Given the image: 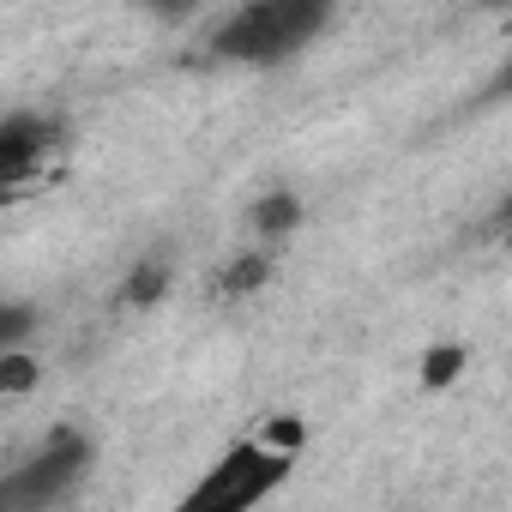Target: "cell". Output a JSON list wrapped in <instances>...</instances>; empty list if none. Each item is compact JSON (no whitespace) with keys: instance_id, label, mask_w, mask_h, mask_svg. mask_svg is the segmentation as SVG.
<instances>
[{"instance_id":"obj_1","label":"cell","mask_w":512,"mask_h":512,"mask_svg":"<svg viewBox=\"0 0 512 512\" xmlns=\"http://www.w3.org/2000/svg\"><path fill=\"white\" fill-rule=\"evenodd\" d=\"M326 19H332V0H247L241 13H229L211 31V55L241 67H272L308 49L326 31Z\"/></svg>"},{"instance_id":"obj_2","label":"cell","mask_w":512,"mask_h":512,"mask_svg":"<svg viewBox=\"0 0 512 512\" xmlns=\"http://www.w3.org/2000/svg\"><path fill=\"white\" fill-rule=\"evenodd\" d=\"M290 464H296V452H278V446H266V440H241V446L223 452V464L187 494V506H199V512H241V506H260V500L290 476Z\"/></svg>"},{"instance_id":"obj_3","label":"cell","mask_w":512,"mask_h":512,"mask_svg":"<svg viewBox=\"0 0 512 512\" xmlns=\"http://www.w3.org/2000/svg\"><path fill=\"white\" fill-rule=\"evenodd\" d=\"M85 464H91V440L79 428H55L25 470H13L0 482V506L7 512H43V506L67 500V488L85 476Z\"/></svg>"},{"instance_id":"obj_4","label":"cell","mask_w":512,"mask_h":512,"mask_svg":"<svg viewBox=\"0 0 512 512\" xmlns=\"http://www.w3.org/2000/svg\"><path fill=\"white\" fill-rule=\"evenodd\" d=\"M55 145V121H37V115H7L0 127V181L19 187Z\"/></svg>"},{"instance_id":"obj_5","label":"cell","mask_w":512,"mask_h":512,"mask_svg":"<svg viewBox=\"0 0 512 512\" xmlns=\"http://www.w3.org/2000/svg\"><path fill=\"white\" fill-rule=\"evenodd\" d=\"M247 223L260 229L266 241H278V235H290V229L302 223V199H296V193H266L260 205L247 211Z\"/></svg>"},{"instance_id":"obj_6","label":"cell","mask_w":512,"mask_h":512,"mask_svg":"<svg viewBox=\"0 0 512 512\" xmlns=\"http://www.w3.org/2000/svg\"><path fill=\"white\" fill-rule=\"evenodd\" d=\"M43 380V362L31 356V350H0V392H7V398H19V392H31Z\"/></svg>"},{"instance_id":"obj_7","label":"cell","mask_w":512,"mask_h":512,"mask_svg":"<svg viewBox=\"0 0 512 512\" xmlns=\"http://www.w3.org/2000/svg\"><path fill=\"white\" fill-rule=\"evenodd\" d=\"M163 290H169V266H163V260H151V266H133V278H127L121 302H127V308H157V302H163Z\"/></svg>"},{"instance_id":"obj_8","label":"cell","mask_w":512,"mask_h":512,"mask_svg":"<svg viewBox=\"0 0 512 512\" xmlns=\"http://www.w3.org/2000/svg\"><path fill=\"white\" fill-rule=\"evenodd\" d=\"M266 278H272V260H266V253H241V260H229V266H223V290H229V296L260 290Z\"/></svg>"},{"instance_id":"obj_9","label":"cell","mask_w":512,"mask_h":512,"mask_svg":"<svg viewBox=\"0 0 512 512\" xmlns=\"http://www.w3.org/2000/svg\"><path fill=\"white\" fill-rule=\"evenodd\" d=\"M458 374H464V350H458V344H440V350H428V356H422V386H428V392L452 386Z\"/></svg>"},{"instance_id":"obj_10","label":"cell","mask_w":512,"mask_h":512,"mask_svg":"<svg viewBox=\"0 0 512 512\" xmlns=\"http://www.w3.org/2000/svg\"><path fill=\"white\" fill-rule=\"evenodd\" d=\"M260 440L278 446V452H302V446H308V422H302V416H272Z\"/></svg>"},{"instance_id":"obj_11","label":"cell","mask_w":512,"mask_h":512,"mask_svg":"<svg viewBox=\"0 0 512 512\" xmlns=\"http://www.w3.org/2000/svg\"><path fill=\"white\" fill-rule=\"evenodd\" d=\"M37 326V314L25 308V302H7L0 308V350H13V344H25V332Z\"/></svg>"},{"instance_id":"obj_12","label":"cell","mask_w":512,"mask_h":512,"mask_svg":"<svg viewBox=\"0 0 512 512\" xmlns=\"http://www.w3.org/2000/svg\"><path fill=\"white\" fill-rule=\"evenodd\" d=\"M145 7H151V13H163V19H187L199 0H145Z\"/></svg>"},{"instance_id":"obj_13","label":"cell","mask_w":512,"mask_h":512,"mask_svg":"<svg viewBox=\"0 0 512 512\" xmlns=\"http://www.w3.org/2000/svg\"><path fill=\"white\" fill-rule=\"evenodd\" d=\"M494 97H512V61L500 67V79H494Z\"/></svg>"},{"instance_id":"obj_14","label":"cell","mask_w":512,"mask_h":512,"mask_svg":"<svg viewBox=\"0 0 512 512\" xmlns=\"http://www.w3.org/2000/svg\"><path fill=\"white\" fill-rule=\"evenodd\" d=\"M482 7H512V0H482Z\"/></svg>"},{"instance_id":"obj_15","label":"cell","mask_w":512,"mask_h":512,"mask_svg":"<svg viewBox=\"0 0 512 512\" xmlns=\"http://www.w3.org/2000/svg\"><path fill=\"white\" fill-rule=\"evenodd\" d=\"M506 223H512V193H506Z\"/></svg>"},{"instance_id":"obj_16","label":"cell","mask_w":512,"mask_h":512,"mask_svg":"<svg viewBox=\"0 0 512 512\" xmlns=\"http://www.w3.org/2000/svg\"><path fill=\"white\" fill-rule=\"evenodd\" d=\"M506 241H512V223H506Z\"/></svg>"}]
</instances>
